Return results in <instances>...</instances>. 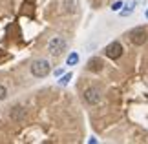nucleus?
I'll return each instance as SVG.
<instances>
[{
  "label": "nucleus",
  "instance_id": "1",
  "mask_svg": "<svg viewBox=\"0 0 148 144\" xmlns=\"http://www.w3.org/2000/svg\"><path fill=\"white\" fill-rule=\"evenodd\" d=\"M49 71H51V64L46 59H38V60H35L31 64V75H33V77H37V78L48 77Z\"/></svg>",
  "mask_w": 148,
  "mask_h": 144
},
{
  "label": "nucleus",
  "instance_id": "2",
  "mask_svg": "<svg viewBox=\"0 0 148 144\" xmlns=\"http://www.w3.org/2000/svg\"><path fill=\"white\" fill-rule=\"evenodd\" d=\"M66 48H68V42L62 37H53L48 42V51L51 55H55V57H59L62 51H66Z\"/></svg>",
  "mask_w": 148,
  "mask_h": 144
},
{
  "label": "nucleus",
  "instance_id": "3",
  "mask_svg": "<svg viewBox=\"0 0 148 144\" xmlns=\"http://www.w3.org/2000/svg\"><path fill=\"white\" fill-rule=\"evenodd\" d=\"M130 40H132V44H135V46H143L146 40H148V31L145 29V27H134L132 31H130Z\"/></svg>",
  "mask_w": 148,
  "mask_h": 144
},
{
  "label": "nucleus",
  "instance_id": "4",
  "mask_svg": "<svg viewBox=\"0 0 148 144\" xmlns=\"http://www.w3.org/2000/svg\"><path fill=\"white\" fill-rule=\"evenodd\" d=\"M82 99L86 104L90 106H95V104H99L101 99H102V95H101V89L99 88H88V89H84V93H82Z\"/></svg>",
  "mask_w": 148,
  "mask_h": 144
},
{
  "label": "nucleus",
  "instance_id": "5",
  "mask_svg": "<svg viewBox=\"0 0 148 144\" xmlns=\"http://www.w3.org/2000/svg\"><path fill=\"white\" fill-rule=\"evenodd\" d=\"M123 44L119 42V40H113L112 44H108L106 46V49H104V55L108 57V59H112V60H117V59H121V55H123Z\"/></svg>",
  "mask_w": 148,
  "mask_h": 144
},
{
  "label": "nucleus",
  "instance_id": "6",
  "mask_svg": "<svg viewBox=\"0 0 148 144\" xmlns=\"http://www.w3.org/2000/svg\"><path fill=\"white\" fill-rule=\"evenodd\" d=\"M88 70H90V71H101V70H102V60L97 59V57L90 59V62H88Z\"/></svg>",
  "mask_w": 148,
  "mask_h": 144
},
{
  "label": "nucleus",
  "instance_id": "7",
  "mask_svg": "<svg viewBox=\"0 0 148 144\" xmlns=\"http://www.w3.org/2000/svg\"><path fill=\"white\" fill-rule=\"evenodd\" d=\"M123 5H124V9H119L121 16H130L134 13V9H135V2H134V0H130L128 4H123Z\"/></svg>",
  "mask_w": 148,
  "mask_h": 144
},
{
  "label": "nucleus",
  "instance_id": "8",
  "mask_svg": "<svg viewBox=\"0 0 148 144\" xmlns=\"http://www.w3.org/2000/svg\"><path fill=\"white\" fill-rule=\"evenodd\" d=\"M77 62H79V55L75 53V51L68 55V59H66V64H68V66H75Z\"/></svg>",
  "mask_w": 148,
  "mask_h": 144
},
{
  "label": "nucleus",
  "instance_id": "9",
  "mask_svg": "<svg viewBox=\"0 0 148 144\" xmlns=\"http://www.w3.org/2000/svg\"><path fill=\"white\" fill-rule=\"evenodd\" d=\"M70 80H71V73H66L64 77H62V78L59 80V84H62V86H66L68 82H70Z\"/></svg>",
  "mask_w": 148,
  "mask_h": 144
},
{
  "label": "nucleus",
  "instance_id": "10",
  "mask_svg": "<svg viewBox=\"0 0 148 144\" xmlns=\"http://www.w3.org/2000/svg\"><path fill=\"white\" fill-rule=\"evenodd\" d=\"M5 97H8V88L4 84H0V100H4Z\"/></svg>",
  "mask_w": 148,
  "mask_h": 144
},
{
  "label": "nucleus",
  "instance_id": "11",
  "mask_svg": "<svg viewBox=\"0 0 148 144\" xmlns=\"http://www.w3.org/2000/svg\"><path fill=\"white\" fill-rule=\"evenodd\" d=\"M121 8H123V2H121V0H119V2H113V4H112V11H119Z\"/></svg>",
  "mask_w": 148,
  "mask_h": 144
},
{
  "label": "nucleus",
  "instance_id": "12",
  "mask_svg": "<svg viewBox=\"0 0 148 144\" xmlns=\"http://www.w3.org/2000/svg\"><path fill=\"white\" fill-rule=\"evenodd\" d=\"M145 15H146V18H148V9H146V13H145Z\"/></svg>",
  "mask_w": 148,
  "mask_h": 144
}]
</instances>
